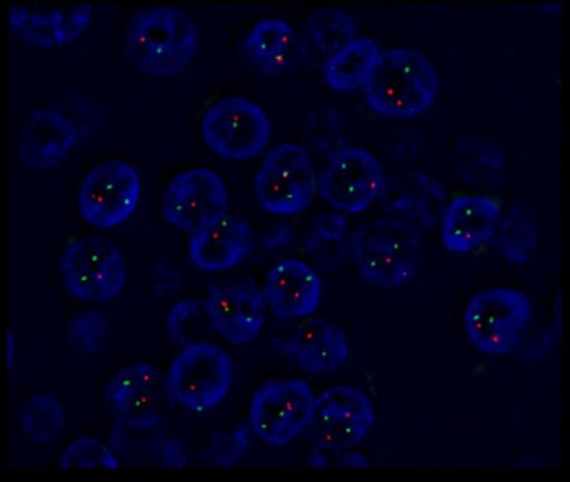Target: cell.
<instances>
[{"label":"cell","mask_w":570,"mask_h":482,"mask_svg":"<svg viewBox=\"0 0 570 482\" xmlns=\"http://www.w3.org/2000/svg\"><path fill=\"white\" fill-rule=\"evenodd\" d=\"M127 59L142 72L177 76L197 53V30L183 10L153 7L132 13L124 32Z\"/></svg>","instance_id":"1"},{"label":"cell","mask_w":570,"mask_h":482,"mask_svg":"<svg viewBox=\"0 0 570 482\" xmlns=\"http://www.w3.org/2000/svg\"><path fill=\"white\" fill-rule=\"evenodd\" d=\"M364 90L375 112L389 119H407L432 106L438 96L439 77L422 53L392 49L381 53Z\"/></svg>","instance_id":"2"},{"label":"cell","mask_w":570,"mask_h":482,"mask_svg":"<svg viewBox=\"0 0 570 482\" xmlns=\"http://www.w3.org/2000/svg\"><path fill=\"white\" fill-rule=\"evenodd\" d=\"M531 319L532 304L524 293L512 287H491L469 301L464 333L481 353L504 356L519 346Z\"/></svg>","instance_id":"3"},{"label":"cell","mask_w":570,"mask_h":482,"mask_svg":"<svg viewBox=\"0 0 570 482\" xmlns=\"http://www.w3.org/2000/svg\"><path fill=\"white\" fill-rule=\"evenodd\" d=\"M166 377L176 403L203 413L226 400L233 387L234 363L223 347L199 341L180 351Z\"/></svg>","instance_id":"4"},{"label":"cell","mask_w":570,"mask_h":482,"mask_svg":"<svg viewBox=\"0 0 570 482\" xmlns=\"http://www.w3.org/2000/svg\"><path fill=\"white\" fill-rule=\"evenodd\" d=\"M200 132L217 156L246 163L266 149L273 127L259 104L244 96H227L204 114Z\"/></svg>","instance_id":"5"},{"label":"cell","mask_w":570,"mask_h":482,"mask_svg":"<svg viewBox=\"0 0 570 482\" xmlns=\"http://www.w3.org/2000/svg\"><path fill=\"white\" fill-rule=\"evenodd\" d=\"M358 273L372 286L401 287L419 267V239L414 230L395 220H377L361 230L355 244Z\"/></svg>","instance_id":"6"},{"label":"cell","mask_w":570,"mask_h":482,"mask_svg":"<svg viewBox=\"0 0 570 482\" xmlns=\"http://www.w3.org/2000/svg\"><path fill=\"white\" fill-rule=\"evenodd\" d=\"M256 197L267 213L294 216L314 199L317 180L307 150L284 142L269 150L256 176Z\"/></svg>","instance_id":"7"},{"label":"cell","mask_w":570,"mask_h":482,"mask_svg":"<svg viewBox=\"0 0 570 482\" xmlns=\"http://www.w3.org/2000/svg\"><path fill=\"white\" fill-rule=\"evenodd\" d=\"M60 274L67 289L83 301L114 299L127 283V264L119 247L100 237L72 244L60 256Z\"/></svg>","instance_id":"8"},{"label":"cell","mask_w":570,"mask_h":482,"mask_svg":"<svg viewBox=\"0 0 570 482\" xmlns=\"http://www.w3.org/2000/svg\"><path fill=\"white\" fill-rule=\"evenodd\" d=\"M315 400L304 381H269L250 401V426L264 443L285 446L311 424Z\"/></svg>","instance_id":"9"},{"label":"cell","mask_w":570,"mask_h":482,"mask_svg":"<svg viewBox=\"0 0 570 482\" xmlns=\"http://www.w3.org/2000/svg\"><path fill=\"white\" fill-rule=\"evenodd\" d=\"M229 193L219 174L206 167L174 177L163 197V216L180 233L197 234L227 216Z\"/></svg>","instance_id":"10"},{"label":"cell","mask_w":570,"mask_h":482,"mask_svg":"<svg viewBox=\"0 0 570 482\" xmlns=\"http://www.w3.org/2000/svg\"><path fill=\"white\" fill-rule=\"evenodd\" d=\"M140 193L139 174L129 163L106 160L94 167L80 184V214L92 226L112 229L136 214Z\"/></svg>","instance_id":"11"},{"label":"cell","mask_w":570,"mask_h":482,"mask_svg":"<svg viewBox=\"0 0 570 482\" xmlns=\"http://www.w3.org/2000/svg\"><path fill=\"white\" fill-rule=\"evenodd\" d=\"M384 167L361 147L332 154L318 177L322 199L347 214L365 213L384 189Z\"/></svg>","instance_id":"12"},{"label":"cell","mask_w":570,"mask_h":482,"mask_svg":"<svg viewBox=\"0 0 570 482\" xmlns=\"http://www.w3.org/2000/svg\"><path fill=\"white\" fill-rule=\"evenodd\" d=\"M112 416L126 426L150 430L159 426L174 401L167 377L157 367L139 363L124 367L106 387Z\"/></svg>","instance_id":"13"},{"label":"cell","mask_w":570,"mask_h":482,"mask_svg":"<svg viewBox=\"0 0 570 482\" xmlns=\"http://www.w3.org/2000/svg\"><path fill=\"white\" fill-rule=\"evenodd\" d=\"M374 406L362 391L335 386L315 400L311 437L322 450L342 451L361 443L374 426Z\"/></svg>","instance_id":"14"},{"label":"cell","mask_w":570,"mask_h":482,"mask_svg":"<svg viewBox=\"0 0 570 482\" xmlns=\"http://www.w3.org/2000/svg\"><path fill=\"white\" fill-rule=\"evenodd\" d=\"M214 329L236 346L253 343L266 323V299L250 279L217 281L207 291Z\"/></svg>","instance_id":"15"},{"label":"cell","mask_w":570,"mask_h":482,"mask_svg":"<svg viewBox=\"0 0 570 482\" xmlns=\"http://www.w3.org/2000/svg\"><path fill=\"white\" fill-rule=\"evenodd\" d=\"M264 299L285 319L308 317L321 306L324 286L308 264L297 259L277 260L264 281Z\"/></svg>","instance_id":"16"},{"label":"cell","mask_w":570,"mask_h":482,"mask_svg":"<svg viewBox=\"0 0 570 482\" xmlns=\"http://www.w3.org/2000/svg\"><path fill=\"white\" fill-rule=\"evenodd\" d=\"M501 224V209L479 194H461L442 216V243L449 253L471 254L484 246Z\"/></svg>","instance_id":"17"},{"label":"cell","mask_w":570,"mask_h":482,"mask_svg":"<svg viewBox=\"0 0 570 482\" xmlns=\"http://www.w3.org/2000/svg\"><path fill=\"white\" fill-rule=\"evenodd\" d=\"M92 19L90 6H13L10 26L23 37L40 46H59L80 36Z\"/></svg>","instance_id":"18"},{"label":"cell","mask_w":570,"mask_h":482,"mask_svg":"<svg viewBox=\"0 0 570 482\" xmlns=\"http://www.w3.org/2000/svg\"><path fill=\"white\" fill-rule=\"evenodd\" d=\"M76 127L53 109H39L27 116L19 132V159L30 169L56 166L72 149Z\"/></svg>","instance_id":"19"},{"label":"cell","mask_w":570,"mask_h":482,"mask_svg":"<svg viewBox=\"0 0 570 482\" xmlns=\"http://www.w3.org/2000/svg\"><path fill=\"white\" fill-rule=\"evenodd\" d=\"M254 246V233L246 220L230 216L190 237L189 256L206 273H226L239 266Z\"/></svg>","instance_id":"20"},{"label":"cell","mask_w":570,"mask_h":482,"mask_svg":"<svg viewBox=\"0 0 570 482\" xmlns=\"http://www.w3.org/2000/svg\"><path fill=\"white\" fill-rule=\"evenodd\" d=\"M288 351L302 370L314 376H325L344 366L351 347L337 324L308 316L291 334Z\"/></svg>","instance_id":"21"},{"label":"cell","mask_w":570,"mask_h":482,"mask_svg":"<svg viewBox=\"0 0 570 482\" xmlns=\"http://www.w3.org/2000/svg\"><path fill=\"white\" fill-rule=\"evenodd\" d=\"M301 50V37L291 23L267 19L254 26L244 42L247 60L267 76H277L294 63Z\"/></svg>","instance_id":"22"},{"label":"cell","mask_w":570,"mask_h":482,"mask_svg":"<svg viewBox=\"0 0 570 482\" xmlns=\"http://www.w3.org/2000/svg\"><path fill=\"white\" fill-rule=\"evenodd\" d=\"M355 40V23L337 9L315 10L304 23L301 53L312 66L322 67Z\"/></svg>","instance_id":"23"},{"label":"cell","mask_w":570,"mask_h":482,"mask_svg":"<svg viewBox=\"0 0 570 482\" xmlns=\"http://www.w3.org/2000/svg\"><path fill=\"white\" fill-rule=\"evenodd\" d=\"M379 57L381 49L374 40L355 39L325 63V80L337 92H352L367 83Z\"/></svg>","instance_id":"24"},{"label":"cell","mask_w":570,"mask_h":482,"mask_svg":"<svg viewBox=\"0 0 570 482\" xmlns=\"http://www.w3.org/2000/svg\"><path fill=\"white\" fill-rule=\"evenodd\" d=\"M23 433L39 443H53L66 427L62 411L59 404L50 397H36L23 406Z\"/></svg>","instance_id":"25"},{"label":"cell","mask_w":570,"mask_h":482,"mask_svg":"<svg viewBox=\"0 0 570 482\" xmlns=\"http://www.w3.org/2000/svg\"><path fill=\"white\" fill-rule=\"evenodd\" d=\"M207 324H213L206 304L197 299L183 301L170 311L167 329L177 343H187L200 336Z\"/></svg>","instance_id":"26"},{"label":"cell","mask_w":570,"mask_h":482,"mask_svg":"<svg viewBox=\"0 0 570 482\" xmlns=\"http://www.w3.org/2000/svg\"><path fill=\"white\" fill-rule=\"evenodd\" d=\"M534 243V223L529 217L521 216V214H512L502 227L501 236H499V246H501L502 254L508 259L522 263V260L528 259Z\"/></svg>","instance_id":"27"},{"label":"cell","mask_w":570,"mask_h":482,"mask_svg":"<svg viewBox=\"0 0 570 482\" xmlns=\"http://www.w3.org/2000/svg\"><path fill=\"white\" fill-rule=\"evenodd\" d=\"M63 468H119V461L116 460L109 447L97 440L82 437L73 441L66 451H63Z\"/></svg>","instance_id":"28"},{"label":"cell","mask_w":570,"mask_h":482,"mask_svg":"<svg viewBox=\"0 0 570 482\" xmlns=\"http://www.w3.org/2000/svg\"><path fill=\"white\" fill-rule=\"evenodd\" d=\"M12 354H13V340H12V334H9V366H12Z\"/></svg>","instance_id":"29"}]
</instances>
